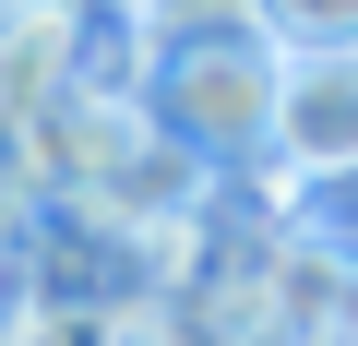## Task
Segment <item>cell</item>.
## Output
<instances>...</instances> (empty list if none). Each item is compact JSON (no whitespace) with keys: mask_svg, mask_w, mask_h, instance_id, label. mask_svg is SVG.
<instances>
[{"mask_svg":"<svg viewBox=\"0 0 358 346\" xmlns=\"http://www.w3.org/2000/svg\"><path fill=\"white\" fill-rule=\"evenodd\" d=\"M287 36V24H275ZM263 167H287L299 192H334L358 180V36H287V72H275V131H263Z\"/></svg>","mask_w":358,"mask_h":346,"instance_id":"obj_2","label":"cell"},{"mask_svg":"<svg viewBox=\"0 0 358 346\" xmlns=\"http://www.w3.org/2000/svg\"><path fill=\"white\" fill-rule=\"evenodd\" d=\"M275 72H287V36L263 13H155V72H143V120L167 155L192 167H251L263 131H275Z\"/></svg>","mask_w":358,"mask_h":346,"instance_id":"obj_1","label":"cell"},{"mask_svg":"<svg viewBox=\"0 0 358 346\" xmlns=\"http://www.w3.org/2000/svg\"><path fill=\"white\" fill-rule=\"evenodd\" d=\"M0 346H96V322H84V310H48V298H36V310H13V334H0Z\"/></svg>","mask_w":358,"mask_h":346,"instance_id":"obj_3","label":"cell"},{"mask_svg":"<svg viewBox=\"0 0 358 346\" xmlns=\"http://www.w3.org/2000/svg\"><path fill=\"white\" fill-rule=\"evenodd\" d=\"M346 36H358V24H346Z\"/></svg>","mask_w":358,"mask_h":346,"instance_id":"obj_4","label":"cell"}]
</instances>
